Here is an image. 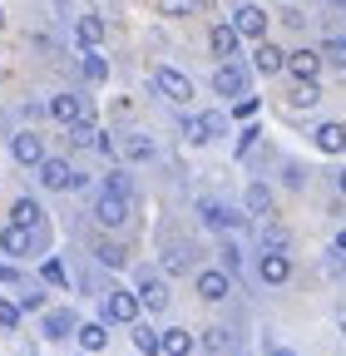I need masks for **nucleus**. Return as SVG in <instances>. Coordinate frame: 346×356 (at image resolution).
<instances>
[{"mask_svg": "<svg viewBox=\"0 0 346 356\" xmlns=\"http://www.w3.org/2000/svg\"><path fill=\"white\" fill-rule=\"evenodd\" d=\"M139 292H129V287H109L104 302H99V322L104 327H134L139 322Z\"/></svg>", "mask_w": 346, "mask_h": 356, "instance_id": "obj_1", "label": "nucleus"}, {"mask_svg": "<svg viewBox=\"0 0 346 356\" xmlns=\"http://www.w3.org/2000/svg\"><path fill=\"white\" fill-rule=\"evenodd\" d=\"M129 213H134V198L119 193V188H104V193L94 198V222H99V228H124Z\"/></svg>", "mask_w": 346, "mask_h": 356, "instance_id": "obj_2", "label": "nucleus"}, {"mask_svg": "<svg viewBox=\"0 0 346 356\" xmlns=\"http://www.w3.org/2000/svg\"><path fill=\"white\" fill-rule=\"evenodd\" d=\"M154 95H163V99H173V104H188V99H193V79L179 74L173 65H154Z\"/></svg>", "mask_w": 346, "mask_h": 356, "instance_id": "obj_3", "label": "nucleus"}, {"mask_svg": "<svg viewBox=\"0 0 346 356\" xmlns=\"http://www.w3.org/2000/svg\"><path fill=\"white\" fill-rule=\"evenodd\" d=\"M198 218H203V228H213V233H238L242 222H247L238 208H228V203H218V198H203V203H198Z\"/></svg>", "mask_w": 346, "mask_h": 356, "instance_id": "obj_4", "label": "nucleus"}, {"mask_svg": "<svg viewBox=\"0 0 346 356\" xmlns=\"http://www.w3.org/2000/svg\"><path fill=\"white\" fill-rule=\"evenodd\" d=\"M139 307L144 312H154V317H158V312H168V282L154 273V267H144V273H139Z\"/></svg>", "mask_w": 346, "mask_h": 356, "instance_id": "obj_5", "label": "nucleus"}, {"mask_svg": "<svg viewBox=\"0 0 346 356\" xmlns=\"http://www.w3.org/2000/svg\"><path fill=\"white\" fill-rule=\"evenodd\" d=\"M40 184H45V188H55V193H65V188H79L84 184V173H74L65 159H40Z\"/></svg>", "mask_w": 346, "mask_h": 356, "instance_id": "obj_6", "label": "nucleus"}, {"mask_svg": "<svg viewBox=\"0 0 346 356\" xmlns=\"http://www.w3.org/2000/svg\"><path fill=\"white\" fill-rule=\"evenodd\" d=\"M223 129H228L223 114H193V119H183V139L188 144H213V139H223Z\"/></svg>", "mask_w": 346, "mask_h": 356, "instance_id": "obj_7", "label": "nucleus"}, {"mask_svg": "<svg viewBox=\"0 0 346 356\" xmlns=\"http://www.w3.org/2000/svg\"><path fill=\"white\" fill-rule=\"evenodd\" d=\"M267 20H272V15H267L263 6H238V10H233V30H238L242 40H267Z\"/></svg>", "mask_w": 346, "mask_h": 356, "instance_id": "obj_8", "label": "nucleus"}, {"mask_svg": "<svg viewBox=\"0 0 346 356\" xmlns=\"http://www.w3.org/2000/svg\"><path fill=\"white\" fill-rule=\"evenodd\" d=\"M257 277H263L267 287H282L292 277V257L277 252V248H263V257H257Z\"/></svg>", "mask_w": 346, "mask_h": 356, "instance_id": "obj_9", "label": "nucleus"}, {"mask_svg": "<svg viewBox=\"0 0 346 356\" xmlns=\"http://www.w3.org/2000/svg\"><path fill=\"white\" fill-rule=\"evenodd\" d=\"M213 89H218L223 99H238V95H247V70H242V65H233V60H223L218 70H213Z\"/></svg>", "mask_w": 346, "mask_h": 356, "instance_id": "obj_10", "label": "nucleus"}, {"mask_svg": "<svg viewBox=\"0 0 346 356\" xmlns=\"http://www.w3.org/2000/svg\"><path fill=\"white\" fill-rule=\"evenodd\" d=\"M193 287H198L203 302H228V297H233V277L223 273V267H208V273H198Z\"/></svg>", "mask_w": 346, "mask_h": 356, "instance_id": "obj_11", "label": "nucleus"}, {"mask_svg": "<svg viewBox=\"0 0 346 356\" xmlns=\"http://www.w3.org/2000/svg\"><path fill=\"white\" fill-rule=\"evenodd\" d=\"M10 154H15V163L40 168V159H45V139H40L35 129H20V134H15V144H10Z\"/></svg>", "mask_w": 346, "mask_h": 356, "instance_id": "obj_12", "label": "nucleus"}, {"mask_svg": "<svg viewBox=\"0 0 346 356\" xmlns=\"http://www.w3.org/2000/svg\"><path fill=\"white\" fill-rule=\"evenodd\" d=\"M208 44H213V55H218V60H238V44H242V35H238L228 20H218V25L208 30Z\"/></svg>", "mask_w": 346, "mask_h": 356, "instance_id": "obj_13", "label": "nucleus"}, {"mask_svg": "<svg viewBox=\"0 0 346 356\" xmlns=\"http://www.w3.org/2000/svg\"><path fill=\"white\" fill-rule=\"evenodd\" d=\"M119 154H124L129 163H154V159H158V144L149 139V134H124V139H119Z\"/></svg>", "mask_w": 346, "mask_h": 356, "instance_id": "obj_14", "label": "nucleus"}, {"mask_svg": "<svg viewBox=\"0 0 346 356\" xmlns=\"http://www.w3.org/2000/svg\"><path fill=\"white\" fill-rule=\"evenodd\" d=\"M30 248H35V228H20V222H6V228H0V252L25 257Z\"/></svg>", "mask_w": 346, "mask_h": 356, "instance_id": "obj_15", "label": "nucleus"}, {"mask_svg": "<svg viewBox=\"0 0 346 356\" xmlns=\"http://www.w3.org/2000/svg\"><path fill=\"white\" fill-rule=\"evenodd\" d=\"M322 65H327L322 50H292V55H287V74H292V79H317Z\"/></svg>", "mask_w": 346, "mask_h": 356, "instance_id": "obj_16", "label": "nucleus"}, {"mask_svg": "<svg viewBox=\"0 0 346 356\" xmlns=\"http://www.w3.org/2000/svg\"><path fill=\"white\" fill-rule=\"evenodd\" d=\"M252 70H257V74H282V70H287V50H277L272 40H257V55H252Z\"/></svg>", "mask_w": 346, "mask_h": 356, "instance_id": "obj_17", "label": "nucleus"}, {"mask_svg": "<svg viewBox=\"0 0 346 356\" xmlns=\"http://www.w3.org/2000/svg\"><path fill=\"white\" fill-rule=\"evenodd\" d=\"M84 114H90V99H79V95H55V99H50V119H60L65 129H69L74 119H84Z\"/></svg>", "mask_w": 346, "mask_h": 356, "instance_id": "obj_18", "label": "nucleus"}, {"mask_svg": "<svg viewBox=\"0 0 346 356\" xmlns=\"http://www.w3.org/2000/svg\"><path fill=\"white\" fill-rule=\"evenodd\" d=\"M317 149L322 154H346V124H336V119H327V124H317Z\"/></svg>", "mask_w": 346, "mask_h": 356, "instance_id": "obj_19", "label": "nucleus"}, {"mask_svg": "<svg viewBox=\"0 0 346 356\" xmlns=\"http://www.w3.org/2000/svg\"><path fill=\"white\" fill-rule=\"evenodd\" d=\"M74 341H79V351L94 356V351L109 346V327H104V322H79V327H74Z\"/></svg>", "mask_w": 346, "mask_h": 356, "instance_id": "obj_20", "label": "nucleus"}, {"mask_svg": "<svg viewBox=\"0 0 346 356\" xmlns=\"http://www.w3.org/2000/svg\"><path fill=\"white\" fill-rule=\"evenodd\" d=\"M104 35H109V30H104V20H99V15H79L74 40L84 44V50H99V44H104Z\"/></svg>", "mask_w": 346, "mask_h": 356, "instance_id": "obj_21", "label": "nucleus"}, {"mask_svg": "<svg viewBox=\"0 0 346 356\" xmlns=\"http://www.w3.org/2000/svg\"><path fill=\"white\" fill-rule=\"evenodd\" d=\"M287 104H292V109H312V104H322V89H317V79H292V95H287Z\"/></svg>", "mask_w": 346, "mask_h": 356, "instance_id": "obj_22", "label": "nucleus"}, {"mask_svg": "<svg viewBox=\"0 0 346 356\" xmlns=\"http://www.w3.org/2000/svg\"><path fill=\"white\" fill-rule=\"evenodd\" d=\"M163 356H193V332L168 327V332H163Z\"/></svg>", "mask_w": 346, "mask_h": 356, "instance_id": "obj_23", "label": "nucleus"}, {"mask_svg": "<svg viewBox=\"0 0 346 356\" xmlns=\"http://www.w3.org/2000/svg\"><path fill=\"white\" fill-rule=\"evenodd\" d=\"M94 139H99V129H94V114H84V119H74V124H69V144H74V149H90Z\"/></svg>", "mask_w": 346, "mask_h": 356, "instance_id": "obj_24", "label": "nucleus"}, {"mask_svg": "<svg viewBox=\"0 0 346 356\" xmlns=\"http://www.w3.org/2000/svg\"><path fill=\"white\" fill-rule=\"evenodd\" d=\"M40 203L35 198H15V208H10V222H20V228H40Z\"/></svg>", "mask_w": 346, "mask_h": 356, "instance_id": "obj_25", "label": "nucleus"}, {"mask_svg": "<svg viewBox=\"0 0 346 356\" xmlns=\"http://www.w3.org/2000/svg\"><path fill=\"white\" fill-rule=\"evenodd\" d=\"M74 327H79L74 312H50V317H45V337H50V341H65Z\"/></svg>", "mask_w": 346, "mask_h": 356, "instance_id": "obj_26", "label": "nucleus"}, {"mask_svg": "<svg viewBox=\"0 0 346 356\" xmlns=\"http://www.w3.org/2000/svg\"><path fill=\"white\" fill-rule=\"evenodd\" d=\"M247 213H252V218H267V213H272V188H267V184H252V188H247Z\"/></svg>", "mask_w": 346, "mask_h": 356, "instance_id": "obj_27", "label": "nucleus"}, {"mask_svg": "<svg viewBox=\"0 0 346 356\" xmlns=\"http://www.w3.org/2000/svg\"><path fill=\"white\" fill-rule=\"evenodd\" d=\"M79 70H84V79H90V84H104V79H109V65H104V55H99V50H84Z\"/></svg>", "mask_w": 346, "mask_h": 356, "instance_id": "obj_28", "label": "nucleus"}, {"mask_svg": "<svg viewBox=\"0 0 346 356\" xmlns=\"http://www.w3.org/2000/svg\"><path fill=\"white\" fill-rule=\"evenodd\" d=\"M158 262H163V273H168V277H173V273H188V248H183V243H168Z\"/></svg>", "mask_w": 346, "mask_h": 356, "instance_id": "obj_29", "label": "nucleus"}, {"mask_svg": "<svg viewBox=\"0 0 346 356\" xmlns=\"http://www.w3.org/2000/svg\"><path fill=\"white\" fill-rule=\"evenodd\" d=\"M134 346H139L144 356H158V351H163V332H154V327H139V322H134Z\"/></svg>", "mask_w": 346, "mask_h": 356, "instance_id": "obj_30", "label": "nucleus"}, {"mask_svg": "<svg viewBox=\"0 0 346 356\" xmlns=\"http://www.w3.org/2000/svg\"><path fill=\"white\" fill-rule=\"evenodd\" d=\"M193 10H198V0H158V15H168V20H183Z\"/></svg>", "mask_w": 346, "mask_h": 356, "instance_id": "obj_31", "label": "nucleus"}, {"mask_svg": "<svg viewBox=\"0 0 346 356\" xmlns=\"http://www.w3.org/2000/svg\"><path fill=\"white\" fill-rule=\"evenodd\" d=\"M94 257H99L104 267H124V262H129V252H124L119 243H99V248H94Z\"/></svg>", "mask_w": 346, "mask_h": 356, "instance_id": "obj_32", "label": "nucleus"}, {"mask_svg": "<svg viewBox=\"0 0 346 356\" xmlns=\"http://www.w3.org/2000/svg\"><path fill=\"white\" fill-rule=\"evenodd\" d=\"M228 341H233L228 327H208V332H203V346H208V351H228Z\"/></svg>", "mask_w": 346, "mask_h": 356, "instance_id": "obj_33", "label": "nucleus"}, {"mask_svg": "<svg viewBox=\"0 0 346 356\" xmlns=\"http://www.w3.org/2000/svg\"><path fill=\"white\" fill-rule=\"evenodd\" d=\"M287 228H277V222H267V228H263V248H277V252H287Z\"/></svg>", "mask_w": 346, "mask_h": 356, "instance_id": "obj_34", "label": "nucleus"}, {"mask_svg": "<svg viewBox=\"0 0 346 356\" xmlns=\"http://www.w3.org/2000/svg\"><path fill=\"white\" fill-rule=\"evenodd\" d=\"M0 327H6V332L20 327V302H6V297H0Z\"/></svg>", "mask_w": 346, "mask_h": 356, "instance_id": "obj_35", "label": "nucleus"}, {"mask_svg": "<svg viewBox=\"0 0 346 356\" xmlns=\"http://www.w3.org/2000/svg\"><path fill=\"white\" fill-rule=\"evenodd\" d=\"M322 60H331V65H346V40H331L327 50H322Z\"/></svg>", "mask_w": 346, "mask_h": 356, "instance_id": "obj_36", "label": "nucleus"}, {"mask_svg": "<svg viewBox=\"0 0 346 356\" xmlns=\"http://www.w3.org/2000/svg\"><path fill=\"white\" fill-rule=\"evenodd\" d=\"M45 282H55V287H65V282H69V277H65V267H60L55 257L45 262Z\"/></svg>", "mask_w": 346, "mask_h": 356, "instance_id": "obj_37", "label": "nucleus"}, {"mask_svg": "<svg viewBox=\"0 0 346 356\" xmlns=\"http://www.w3.org/2000/svg\"><path fill=\"white\" fill-rule=\"evenodd\" d=\"M94 149H99L104 159H114V154H119V139H114V134H99V139H94Z\"/></svg>", "mask_w": 346, "mask_h": 356, "instance_id": "obj_38", "label": "nucleus"}, {"mask_svg": "<svg viewBox=\"0 0 346 356\" xmlns=\"http://www.w3.org/2000/svg\"><path fill=\"white\" fill-rule=\"evenodd\" d=\"M238 267H242V252L228 243V248H223V273H238Z\"/></svg>", "mask_w": 346, "mask_h": 356, "instance_id": "obj_39", "label": "nucleus"}, {"mask_svg": "<svg viewBox=\"0 0 346 356\" xmlns=\"http://www.w3.org/2000/svg\"><path fill=\"white\" fill-rule=\"evenodd\" d=\"M233 114H238V119H247V114H257V99H252V95H238V104H233Z\"/></svg>", "mask_w": 346, "mask_h": 356, "instance_id": "obj_40", "label": "nucleus"}, {"mask_svg": "<svg viewBox=\"0 0 346 356\" xmlns=\"http://www.w3.org/2000/svg\"><path fill=\"white\" fill-rule=\"evenodd\" d=\"M104 188H119V193H129V173H124V168H114V173H109V184H104Z\"/></svg>", "mask_w": 346, "mask_h": 356, "instance_id": "obj_41", "label": "nucleus"}, {"mask_svg": "<svg viewBox=\"0 0 346 356\" xmlns=\"http://www.w3.org/2000/svg\"><path fill=\"white\" fill-rule=\"evenodd\" d=\"M252 144H257V129H247L242 139H238V154H252Z\"/></svg>", "mask_w": 346, "mask_h": 356, "instance_id": "obj_42", "label": "nucleus"}, {"mask_svg": "<svg viewBox=\"0 0 346 356\" xmlns=\"http://www.w3.org/2000/svg\"><path fill=\"white\" fill-rule=\"evenodd\" d=\"M40 307H45V297H40V292H35V297H20V312H40Z\"/></svg>", "mask_w": 346, "mask_h": 356, "instance_id": "obj_43", "label": "nucleus"}, {"mask_svg": "<svg viewBox=\"0 0 346 356\" xmlns=\"http://www.w3.org/2000/svg\"><path fill=\"white\" fill-rule=\"evenodd\" d=\"M0 282H20V273H15L10 262H0Z\"/></svg>", "mask_w": 346, "mask_h": 356, "instance_id": "obj_44", "label": "nucleus"}, {"mask_svg": "<svg viewBox=\"0 0 346 356\" xmlns=\"http://www.w3.org/2000/svg\"><path fill=\"white\" fill-rule=\"evenodd\" d=\"M263 356H297V351H292V346H277V341H267V351H263Z\"/></svg>", "mask_w": 346, "mask_h": 356, "instance_id": "obj_45", "label": "nucleus"}, {"mask_svg": "<svg viewBox=\"0 0 346 356\" xmlns=\"http://www.w3.org/2000/svg\"><path fill=\"white\" fill-rule=\"evenodd\" d=\"M331 248H336V252H346V228L336 233V243H331Z\"/></svg>", "mask_w": 346, "mask_h": 356, "instance_id": "obj_46", "label": "nucleus"}, {"mask_svg": "<svg viewBox=\"0 0 346 356\" xmlns=\"http://www.w3.org/2000/svg\"><path fill=\"white\" fill-rule=\"evenodd\" d=\"M336 188H341V193H346V168H341V173H336Z\"/></svg>", "mask_w": 346, "mask_h": 356, "instance_id": "obj_47", "label": "nucleus"}, {"mask_svg": "<svg viewBox=\"0 0 346 356\" xmlns=\"http://www.w3.org/2000/svg\"><path fill=\"white\" fill-rule=\"evenodd\" d=\"M0 30H6V10H0Z\"/></svg>", "mask_w": 346, "mask_h": 356, "instance_id": "obj_48", "label": "nucleus"}, {"mask_svg": "<svg viewBox=\"0 0 346 356\" xmlns=\"http://www.w3.org/2000/svg\"><path fill=\"white\" fill-rule=\"evenodd\" d=\"M336 6H346V0H336Z\"/></svg>", "mask_w": 346, "mask_h": 356, "instance_id": "obj_49", "label": "nucleus"}, {"mask_svg": "<svg viewBox=\"0 0 346 356\" xmlns=\"http://www.w3.org/2000/svg\"><path fill=\"white\" fill-rule=\"evenodd\" d=\"M341 273H346V262H341Z\"/></svg>", "mask_w": 346, "mask_h": 356, "instance_id": "obj_50", "label": "nucleus"}, {"mask_svg": "<svg viewBox=\"0 0 346 356\" xmlns=\"http://www.w3.org/2000/svg\"><path fill=\"white\" fill-rule=\"evenodd\" d=\"M79 356H90V351H79Z\"/></svg>", "mask_w": 346, "mask_h": 356, "instance_id": "obj_51", "label": "nucleus"}]
</instances>
